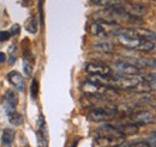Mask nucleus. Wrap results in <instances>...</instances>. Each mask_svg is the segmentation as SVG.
<instances>
[{
    "instance_id": "obj_1",
    "label": "nucleus",
    "mask_w": 156,
    "mask_h": 147,
    "mask_svg": "<svg viewBox=\"0 0 156 147\" xmlns=\"http://www.w3.org/2000/svg\"><path fill=\"white\" fill-rule=\"evenodd\" d=\"M117 38L120 46H122L126 49L139 50V52H153L155 49V43L150 39H147V38L130 37L122 35V34H118Z\"/></svg>"
},
{
    "instance_id": "obj_2",
    "label": "nucleus",
    "mask_w": 156,
    "mask_h": 147,
    "mask_svg": "<svg viewBox=\"0 0 156 147\" xmlns=\"http://www.w3.org/2000/svg\"><path fill=\"white\" fill-rule=\"evenodd\" d=\"M120 25L115 22L108 20H96L90 25V34L96 37L117 36L120 31Z\"/></svg>"
},
{
    "instance_id": "obj_3",
    "label": "nucleus",
    "mask_w": 156,
    "mask_h": 147,
    "mask_svg": "<svg viewBox=\"0 0 156 147\" xmlns=\"http://www.w3.org/2000/svg\"><path fill=\"white\" fill-rule=\"evenodd\" d=\"M82 91L88 96H93V97H118L119 92L117 89L98 84L95 81L91 80H87L83 83L82 85Z\"/></svg>"
},
{
    "instance_id": "obj_4",
    "label": "nucleus",
    "mask_w": 156,
    "mask_h": 147,
    "mask_svg": "<svg viewBox=\"0 0 156 147\" xmlns=\"http://www.w3.org/2000/svg\"><path fill=\"white\" fill-rule=\"evenodd\" d=\"M117 114L118 108H114V107H100V108L91 109L89 111L88 116L94 122H105V121H108V120L115 117Z\"/></svg>"
},
{
    "instance_id": "obj_5",
    "label": "nucleus",
    "mask_w": 156,
    "mask_h": 147,
    "mask_svg": "<svg viewBox=\"0 0 156 147\" xmlns=\"http://www.w3.org/2000/svg\"><path fill=\"white\" fill-rule=\"evenodd\" d=\"M131 120L136 126H148L156 122V116L148 110H140L131 114Z\"/></svg>"
},
{
    "instance_id": "obj_6",
    "label": "nucleus",
    "mask_w": 156,
    "mask_h": 147,
    "mask_svg": "<svg viewBox=\"0 0 156 147\" xmlns=\"http://www.w3.org/2000/svg\"><path fill=\"white\" fill-rule=\"evenodd\" d=\"M85 72L90 75H111L112 68L102 62H89L85 65Z\"/></svg>"
},
{
    "instance_id": "obj_7",
    "label": "nucleus",
    "mask_w": 156,
    "mask_h": 147,
    "mask_svg": "<svg viewBox=\"0 0 156 147\" xmlns=\"http://www.w3.org/2000/svg\"><path fill=\"white\" fill-rule=\"evenodd\" d=\"M114 67L120 75H139L140 73V68H138L130 61H117Z\"/></svg>"
},
{
    "instance_id": "obj_8",
    "label": "nucleus",
    "mask_w": 156,
    "mask_h": 147,
    "mask_svg": "<svg viewBox=\"0 0 156 147\" xmlns=\"http://www.w3.org/2000/svg\"><path fill=\"white\" fill-rule=\"evenodd\" d=\"M119 34L126 35L130 37H140V38H147L150 41H155V35L153 31L148 29H120Z\"/></svg>"
},
{
    "instance_id": "obj_9",
    "label": "nucleus",
    "mask_w": 156,
    "mask_h": 147,
    "mask_svg": "<svg viewBox=\"0 0 156 147\" xmlns=\"http://www.w3.org/2000/svg\"><path fill=\"white\" fill-rule=\"evenodd\" d=\"M95 141L98 146L102 147H114L125 141V138H118V136H108V135H96Z\"/></svg>"
},
{
    "instance_id": "obj_10",
    "label": "nucleus",
    "mask_w": 156,
    "mask_h": 147,
    "mask_svg": "<svg viewBox=\"0 0 156 147\" xmlns=\"http://www.w3.org/2000/svg\"><path fill=\"white\" fill-rule=\"evenodd\" d=\"M121 7L127 13H130L132 16H136V17H139V18H142L144 15H147V7H144L143 5H139V4L124 2V4H121Z\"/></svg>"
},
{
    "instance_id": "obj_11",
    "label": "nucleus",
    "mask_w": 156,
    "mask_h": 147,
    "mask_svg": "<svg viewBox=\"0 0 156 147\" xmlns=\"http://www.w3.org/2000/svg\"><path fill=\"white\" fill-rule=\"evenodd\" d=\"M17 104H18V96H17V93L15 91H12V90L6 92L5 98H4V107H5L6 112L10 114V112L16 111Z\"/></svg>"
},
{
    "instance_id": "obj_12",
    "label": "nucleus",
    "mask_w": 156,
    "mask_h": 147,
    "mask_svg": "<svg viewBox=\"0 0 156 147\" xmlns=\"http://www.w3.org/2000/svg\"><path fill=\"white\" fill-rule=\"evenodd\" d=\"M9 81L15 86V89H17L20 92L25 91V83H24V78L22 77V74L18 73L17 71H12L7 75Z\"/></svg>"
},
{
    "instance_id": "obj_13",
    "label": "nucleus",
    "mask_w": 156,
    "mask_h": 147,
    "mask_svg": "<svg viewBox=\"0 0 156 147\" xmlns=\"http://www.w3.org/2000/svg\"><path fill=\"white\" fill-rule=\"evenodd\" d=\"M131 63L136 65L138 68H153L156 70V59H149V57H140V59H131L129 60Z\"/></svg>"
},
{
    "instance_id": "obj_14",
    "label": "nucleus",
    "mask_w": 156,
    "mask_h": 147,
    "mask_svg": "<svg viewBox=\"0 0 156 147\" xmlns=\"http://www.w3.org/2000/svg\"><path fill=\"white\" fill-rule=\"evenodd\" d=\"M37 138H39L40 146H41V147H47L48 136H47V129H46V123H44V118H43V116H40L39 133H37Z\"/></svg>"
},
{
    "instance_id": "obj_15",
    "label": "nucleus",
    "mask_w": 156,
    "mask_h": 147,
    "mask_svg": "<svg viewBox=\"0 0 156 147\" xmlns=\"http://www.w3.org/2000/svg\"><path fill=\"white\" fill-rule=\"evenodd\" d=\"M15 140V132L13 129L6 128L4 129L2 135H1V144L4 147H11Z\"/></svg>"
},
{
    "instance_id": "obj_16",
    "label": "nucleus",
    "mask_w": 156,
    "mask_h": 147,
    "mask_svg": "<svg viewBox=\"0 0 156 147\" xmlns=\"http://www.w3.org/2000/svg\"><path fill=\"white\" fill-rule=\"evenodd\" d=\"M94 48H95L96 50L102 52V53H112V52H114V44H113L112 42L105 41V39L98 41V42L94 44Z\"/></svg>"
},
{
    "instance_id": "obj_17",
    "label": "nucleus",
    "mask_w": 156,
    "mask_h": 147,
    "mask_svg": "<svg viewBox=\"0 0 156 147\" xmlns=\"http://www.w3.org/2000/svg\"><path fill=\"white\" fill-rule=\"evenodd\" d=\"M120 133L124 135V136H127V135H136L139 132L138 126H136L135 123H130V125H121V126H118L117 127Z\"/></svg>"
},
{
    "instance_id": "obj_18",
    "label": "nucleus",
    "mask_w": 156,
    "mask_h": 147,
    "mask_svg": "<svg viewBox=\"0 0 156 147\" xmlns=\"http://www.w3.org/2000/svg\"><path fill=\"white\" fill-rule=\"evenodd\" d=\"M93 4L98 6H103V7H112V6H118L121 5V0H93Z\"/></svg>"
},
{
    "instance_id": "obj_19",
    "label": "nucleus",
    "mask_w": 156,
    "mask_h": 147,
    "mask_svg": "<svg viewBox=\"0 0 156 147\" xmlns=\"http://www.w3.org/2000/svg\"><path fill=\"white\" fill-rule=\"evenodd\" d=\"M9 121L12 125H15V126H20L23 123V117H22V115H20L18 112L13 111V112H10L9 114Z\"/></svg>"
},
{
    "instance_id": "obj_20",
    "label": "nucleus",
    "mask_w": 156,
    "mask_h": 147,
    "mask_svg": "<svg viewBox=\"0 0 156 147\" xmlns=\"http://www.w3.org/2000/svg\"><path fill=\"white\" fill-rule=\"evenodd\" d=\"M143 79L150 86L151 90H156V73L147 74L145 77H143Z\"/></svg>"
},
{
    "instance_id": "obj_21",
    "label": "nucleus",
    "mask_w": 156,
    "mask_h": 147,
    "mask_svg": "<svg viewBox=\"0 0 156 147\" xmlns=\"http://www.w3.org/2000/svg\"><path fill=\"white\" fill-rule=\"evenodd\" d=\"M30 94H31V98L33 99H36L37 96H39V81L36 79H34L31 81V85H30Z\"/></svg>"
},
{
    "instance_id": "obj_22",
    "label": "nucleus",
    "mask_w": 156,
    "mask_h": 147,
    "mask_svg": "<svg viewBox=\"0 0 156 147\" xmlns=\"http://www.w3.org/2000/svg\"><path fill=\"white\" fill-rule=\"evenodd\" d=\"M23 71H24V75L25 77H31V73H33V62L23 60Z\"/></svg>"
},
{
    "instance_id": "obj_23",
    "label": "nucleus",
    "mask_w": 156,
    "mask_h": 147,
    "mask_svg": "<svg viewBox=\"0 0 156 147\" xmlns=\"http://www.w3.org/2000/svg\"><path fill=\"white\" fill-rule=\"evenodd\" d=\"M10 60H9V63L10 65H13L15 62H16V60H17V47L15 46V44H12L11 47H10Z\"/></svg>"
},
{
    "instance_id": "obj_24",
    "label": "nucleus",
    "mask_w": 156,
    "mask_h": 147,
    "mask_svg": "<svg viewBox=\"0 0 156 147\" xmlns=\"http://www.w3.org/2000/svg\"><path fill=\"white\" fill-rule=\"evenodd\" d=\"M28 30L30 32H33V34H35L37 31V20H36L35 17H33V18L30 19V23L28 25Z\"/></svg>"
},
{
    "instance_id": "obj_25",
    "label": "nucleus",
    "mask_w": 156,
    "mask_h": 147,
    "mask_svg": "<svg viewBox=\"0 0 156 147\" xmlns=\"http://www.w3.org/2000/svg\"><path fill=\"white\" fill-rule=\"evenodd\" d=\"M20 25H18V24H13L12 28H11V32H10V35H12V36H17V35H20Z\"/></svg>"
},
{
    "instance_id": "obj_26",
    "label": "nucleus",
    "mask_w": 156,
    "mask_h": 147,
    "mask_svg": "<svg viewBox=\"0 0 156 147\" xmlns=\"http://www.w3.org/2000/svg\"><path fill=\"white\" fill-rule=\"evenodd\" d=\"M11 37L9 31H0V42H5Z\"/></svg>"
},
{
    "instance_id": "obj_27",
    "label": "nucleus",
    "mask_w": 156,
    "mask_h": 147,
    "mask_svg": "<svg viewBox=\"0 0 156 147\" xmlns=\"http://www.w3.org/2000/svg\"><path fill=\"white\" fill-rule=\"evenodd\" d=\"M133 147H151L149 141H136L133 142Z\"/></svg>"
},
{
    "instance_id": "obj_28",
    "label": "nucleus",
    "mask_w": 156,
    "mask_h": 147,
    "mask_svg": "<svg viewBox=\"0 0 156 147\" xmlns=\"http://www.w3.org/2000/svg\"><path fill=\"white\" fill-rule=\"evenodd\" d=\"M148 141H149V144L151 145V147H156V132L151 133V135L149 136Z\"/></svg>"
},
{
    "instance_id": "obj_29",
    "label": "nucleus",
    "mask_w": 156,
    "mask_h": 147,
    "mask_svg": "<svg viewBox=\"0 0 156 147\" xmlns=\"http://www.w3.org/2000/svg\"><path fill=\"white\" fill-rule=\"evenodd\" d=\"M114 147H133V142H127V141H122L121 144H119Z\"/></svg>"
},
{
    "instance_id": "obj_30",
    "label": "nucleus",
    "mask_w": 156,
    "mask_h": 147,
    "mask_svg": "<svg viewBox=\"0 0 156 147\" xmlns=\"http://www.w3.org/2000/svg\"><path fill=\"white\" fill-rule=\"evenodd\" d=\"M6 60H7V56L5 55V53L0 52V62H5Z\"/></svg>"
},
{
    "instance_id": "obj_31",
    "label": "nucleus",
    "mask_w": 156,
    "mask_h": 147,
    "mask_svg": "<svg viewBox=\"0 0 156 147\" xmlns=\"http://www.w3.org/2000/svg\"><path fill=\"white\" fill-rule=\"evenodd\" d=\"M155 41H156V35H155Z\"/></svg>"
}]
</instances>
